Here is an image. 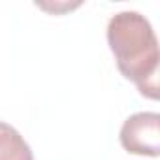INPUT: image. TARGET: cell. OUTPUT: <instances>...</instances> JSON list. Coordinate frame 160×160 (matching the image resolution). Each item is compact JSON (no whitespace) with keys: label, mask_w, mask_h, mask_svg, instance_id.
<instances>
[{"label":"cell","mask_w":160,"mask_h":160,"mask_svg":"<svg viewBox=\"0 0 160 160\" xmlns=\"http://www.w3.org/2000/svg\"><path fill=\"white\" fill-rule=\"evenodd\" d=\"M108 43L119 72L136 83L138 91L158 98V40L151 23L138 12H121L108 23Z\"/></svg>","instance_id":"obj_1"},{"label":"cell","mask_w":160,"mask_h":160,"mask_svg":"<svg viewBox=\"0 0 160 160\" xmlns=\"http://www.w3.org/2000/svg\"><path fill=\"white\" fill-rule=\"evenodd\" d=\"M121 145L132 154L158 156L160 154V115L141 111L130 115L121 128Z\"/></svg>","instance_id":"obj_2"},{"label":"cell","mask_w":160,"mask_h":160,"mask_svg":"<svg viewBox=\"0 0 160 160\" xmlns=\"http://www.w3.org/2000/svg\"><path fill=\"white\" fill-rule=\"evenodd\" d=\"M0 160H34V154L23 136L0 121Z\"/></svg>","instance_id":"obj_3"}]
</instances>
